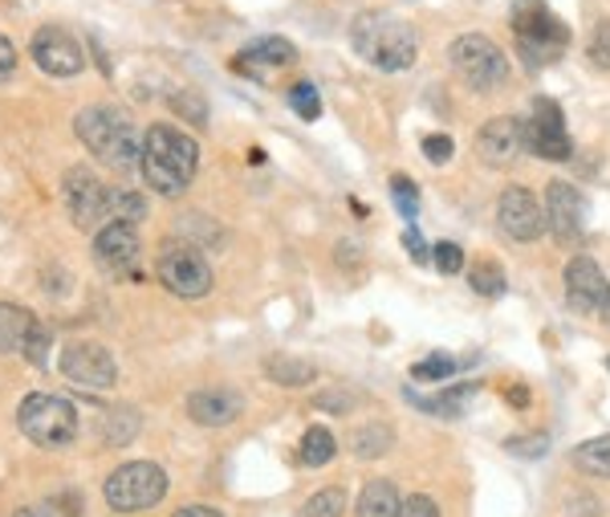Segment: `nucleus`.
<instances>
[{"label": "nucleus", "mask_w": 610, "mask_h": 517, "mask_svg": "<svg viewBox=\"0 0 610 517\" xmlns=\"http://www.w3.org/2000/svg\"><path fill=\"white\" fill-rule=\"evenodd\" d=\"M139 172L155 196H179V192L191 188V179L200 172V143L191 139L188 130L155 123L142 135Z\"/></svg>", "instance_id": "nucleus-1"}, {"label": "nucleus", "mask_w": 610, "mask_h": 517, "mask_svg": "<svg viewBox=\"0 0 610 517\" xmlns=\"http://www.w3.org/2000/svg\"><path fill=\"white\" fill-rule=\"evenodd\" d=\"M73 130H78V139L90 155H95L98 164L115 167V172H139V159H142V139L135 123H130L127 110H118V106H86L78 110L73 118Z\"/></svg>", "instance_id": "nucleus-2"}, {"label": "nucleus", "mask_w": 610, "mask_h": 517, "mask_svg": "<svg viewBox=\"0 0 610 517\" xmlns=\"http://www.w3.org/2000/svg\"><path fill=\"white\" fill-rule=\"evenodd\" d=\"M351 46L363 61L383 74H403L420 58V37L395 12H363L351 25Z\"/></svg>", "instance_id": "nucleus-3"}, {"label": "nucleus", "mask_w": 610, "mask_h": 517, "mask_svg": "<svg viewBox=\"0 0 610 517\" xmlns=\"http://www.w3.org/2000/svg\"><path fill=\"white\" fill-rule=\"evenodd\" d=\"M509 25L516 33V53L525 58L529 70L553 66L570 46V29L545 0H513L509 9Z\"/></svg>", "instance_id": "nucleus-4"}, {"label": "nucleus", "mask_w": 610, "mask_h": 517, "mask_svg": "<svg viewBox=\"0 0 610 517\" xmlns=\"http://www.w3.org/2000/svg\"><path fill=\"white\" fill-rule=\"evenodd\" d=\"M447 66L456 74L460 82L469 86V90H496V86H505L509 78V58L505 49L489 41L484 33H464L456 37L452 46H447Z\"/></svg>", "instance_id": "nucleus-5"}, {"label": "nucleus", "mask_w": 610, "mask_h": 517, "mask_svg": "<svg viewBox=\"0 0 610 517\" xmlns=\"http://www.w3.org/2000/svg\"><path fill=\"white\" fill-rule=\"evenodd\" d=\"M102 494L115 514H139V509L159 506L167 497V472L151 460H130L106 477Z\"/></svg>", "instance_id": "nucleus-6"}, {"label": "nucleus", "mask_w": 610, "mask_h": 517, "mask_svg": "<svg viewBox=\"0 0 610 517\" xmlns=\"http://www.w3.org/2000/svg\"><path fill=\"white\" fill-rule=\"evenodd\" d=\"M155 277L184 302H200L211 294V265L191 241H164L155 257Z\"/></svg>", "instance_id": "nucleus-7"}, {"label": "nucleus", "mask_w": 610, "mask_h": 517, "mask_svg": "<svg viewBox=\"0 0 610 517\" xmlns=\"http://www.w3.org/2000/svg\"><path fill=\"white\" fill-rule=\"evenodd\" d=\"M17 423H21V432L41 448H61L78 436V412H73V403L61 400V396H46V391L29 396V400L17 408Z\"/></svg>", "instance_id": "nucleus-8"}, {"label": "nucleus", "mask_w": 610, "mask_h": 517, "mask_svg": "<svg viewBox=\"0 0 610 517\" xmlns=\"http://www.w3.org/2000/svg\"><path fill=\"white\" fill-rule=\"evenodd\" d=\"M61 201H66V212H70V221L90 233V228H102L110 224V188H106L102 179L90 172V167H70L66 179H61Z\"/></svg>", "instance_id": "nucleus-9"}, {"label": "nucleus", "mask_w": 610, "mask_h": 517, "mask_svg": "<svg viewBox=\"0 0 610 517\" xmlns=\"http://www.w3.org/2000/svg\"><path fill=\"white\" fill-rule=\"evenodd\" d=\"M61 375L70 379L73 388L110 391L118 383V367H115V354L106 351L102 342L78 339L61 351Z\"/></svg>", "instance_id": "nucleus-10"}, {"label": "nucleus", "mask_w": 610, "mask_h": 517, "mask_svg": "<svg viewBox=\"0 0 610 517\" xmlns=\"http://www.w3.org/2000/svg\"><path fill=\"white\" fill-rule=\"evenodd\" d=\"M525 139H529V152L550 159V164H562L570 159L574 143L565 135V118H562V106L553 98H533V110H529V123H525Z\"/></svg>", "instance_id": "nucleus-11"}, {"label": "nucleus", "mask_w": 610, "mask_h": 517, "mask_svg": "<svg viewBox=\"0 0 610 517\" xmlns=\"http://www.w3.org/2000/svg\"><path fill=\"white\" fill-rule=\"evenodd\" d=\"M95 265L106 277H135V270H139V233H135V224L110 221L98 228Z\"/></svg>", "instance_id": "nucleus-12"}, {"label": "nucleus", "mask_w": 610, "mask_h": 517, "mask_svg": "<svg viewBox=\"0 0 610 517\" xmlns=\"http://www.w3.org/2000/svg\"><path fill=\"white\" fill-rule=\"evenodd\" d=\"M529 152V139H525V123L513 115H496L489 118L476 135V155H481L489 167H513L521 155Z\"/></svg>", "instance_id": "nucleus-13"}, {"label": "nucleus", "mask_w": 610, "mask_h": 517, "mask_svg": "<svg viewBox=\"0 0 610 517\" xmlns=\"http://www.w3.org/2000/svg\"><path fill=\"white\" fill-rule=\"evenodd\" d=\"M496 224H501V233L509 241H538L545 233V208H541V201L533 192L513 184L496 201Z\"/></svg>", "instance_id": "nucleus-14"}, {"label": "nucleus", "mask_w": 610, "mask_h": 517, "mask_svg": "<svg viewBox=\"0 0 610 517\" xmlns=\"http://www.w3.org/2000/svg\"><path fill=\"white\" fill-rule=\"evenodd\" d=\"M29 53H33V61L49 74V78H73V74L86 70L82 46H78V41L66 33V29H58V25L37 29Z\"/></svg>", "instance_id": "nucleus-15"}, {"label": "nucleus", "mask_w": 610, "mask_h": 517, "mask_svg": "<svg viewBox=\"0 0 610 517\" xmlns=\"http://www.w3.org/2000/svg\"><path fill=\"white\" fill-rule=\"evenodd\" d=\"M545 224H550V233L558 245H578L582 241V196L578 188H570L565 179H553L545 184Z\"/></svg>", "instance_id": "nucleus-16"}, {"label": "nucleus", "mask_w": 610, "mask_h": 517, "mask_svg": "<svg viewBox=\"0 0 610 517\" xmlns=\"http://www.w3.org/2000/svg\"><path fill=\"white\" fill-rule=\"evenodd\" d=\"M602 294H607V277H602L599 261L574 257L565 265V297L578 314H594L602 306Z\"/></svg>", "instance_id": "nucleus-17"}, {"label": "nucleus", "mask_w": 610, "mask_h": 517, "mask_svg": "<svg viewBox=\"0 0 610 517\" xmlns=\"http://www.w3.org/2000/svg\"><path fill=\"white\" fill-rule=\"evenodd\" d=\"M297 49L285 41V37H260L248 49H240L233 58L236 74H253V78H265V70H277V66H294Z\"/></svg>", "instance_id": "nucleus-18"}, {"label": "nucleus", "mask_w": 610, "mask_h": 517, "mask_svg": "<svg viewBox=\"0 0 610 517\" xmlns=\"http://www.w3.org/2000/svg\"><path fill=\"white\" fill-rule=\"evenodd\" d=\"M188 416L204 428H228L240 416V396L228 388H200L188 396Z\"/></svg>", "instance_id": "nucleus-19"}, {"label": "nucleus", "mask_w": 610, "mask_h": 517, "mask_svg": "<svg viewBox=\"0 0 610 517\" xmlns=\"http://www.w3.org/2000/svg\"><path fill=\"white\" fill-rule=\"evenodd\" d=\"M37 326V318L24 306H12V302H0V354H21L29 330Z\"/></svg>", "instance_id": "nucleus-20"}, {"label": "nucleus", "mask_w": 610, "mask_h": 517, "mask_svg": "<svg viewBox=\"0 0 610 517\" xmlns=\"http://www.w3.org/2000/svg\"><path fill=\"white\" fill-rule=\"evenodd\" d=\"M265 375L273 383H282V388H309L317 379V367L309 359H294V354H273L265 363Z\"/></svg>", "instance_id": "nucleus-21"}, {"label": "nucleus", "mask_w": 610, "mask_h": 517, "mask_svg": "<svg viewBox=\"0 0 610 517\" xmlns=\"http://www.w3.org/2000/svg\"><path fill=\"white\" fill-rule=\"evenodd\" d=\"M472 391L476 388H447L440 391V396H415V391H407V403H415V408H423V412L432 416H447V420H456V416H464V408H469Z\"/></svg>", "instance_id": "nucleus-22"}, {"label": "nucleus", "mask_w": 610, "mask_h": 517, "mask_svg": "<svg viewBox=\"0 0 610 517\" xmlns=\"http://www.w3.org/2000/svg\"><path fill=\"white\" fill-rule=\"evenodd\" d=\"M391 423H383V420H371V423H363V428H354L351 432V452L358 460H378L383 452L391 448Z\"/></svg>", "instance_id": "nucleus-23"}, {"label": "nucleus", "mask_w": 610, "mask_h": 517, "mask_svg": "<svg viewBox=\"0 0 610 517\" xmlns=\"http://www.w3.org/2000/svg\"><path fill=\"white\" fill-rule=\"evenodd\" d=\"M570 460H574L578 472L602 477V481H607L610 477V436H594V440H587V445H578L574 452H570Z\"/></svg>", "instance_id": "nucleus-24"}, {"label": "nucleus", "mask_w": 610, "mask_h": 517, "mask_svg": "<svg viewBox=\"0 0 610 517\" xmlns=\"http://www.w3.org/2000/svg\"><path fill=\"white\" fill-rule=\"evenodd\" d=\"M400 494L391 481H371L358 497V517H395L400 514Z\"/></svg>", "instance_id": "nucleus-25"}, {"label": "nucleus", "mask_w": 610, "mask_h": 517, "mask_svg": "<svg viewBox=\"0 0 610 517\" xmlns=\"http://www.w3.org/2000/svg\"><path fill=\"white\" fill-rule=\"evenodd\" d=\"M102 436L110 448L130 445V440L139 436V412L127 408V403H122V408H110V412H106V423H102Z\"/></svg>", "instance_id": "nucleus-26"}, {"label": "nucleus", "mask_w": 610, "mask_h": 517, "mask_svg": "<svg viewBox=\"0 0 610 517\" xmlns=\"http://www.w3.org/2000/svg\"><path fill=\"white\" fill-rule=\"evenodd\" d=\"M334 436H329V428H322V423H314L309 432L302 436V465L305 469H322V465H329L334 460Z\"/></svg>", "instance_id": "nucleus-27"}, {"label": "nucleus", "mask_w": 610, "mask_h": 517, "mask_svg": "<svg viewBox=\"0 0 610 517\" xmlns=\"http://www.w3.org/2000/svg\"><path fill=\"white\" fill-rule=\"evenodd\" d=\"M342 514H346V489H342V485L317 489V494L297 509V517H342Z\"/></svg>", "instance_id": "nucleus-28"}, {"label": "nucleus", "mask_w": 610, "mask_h": 517, "mask_svg": "<svg viewBox=\"0 0 610 517\" xmlns=\"http://www.w3.org/2000/svg\"><path fill=\"white\" fill-rule=\"evenodd\" d=\"M472 290H476V294H484V297H501L509 290L505 270H501L493 257H484L481 265L472 270Z\"/></svg>", "instance_id": "nucleus-29"}, {"label": "nucleus", "mask_w": 610, "mask_h": 517, "mask_svg": "<svg viewBox=\"0 0 610 517\" xmlns=\"http://www.w3.org/2000/svg\"><path fill=\"white\" fill-rule=\"evenodd\" d=\"M147 216V201L139 192H122V188H110V221H122V224H139Z\"/></svg>", "instance_id": "nucleus-30"}, {"label": "nucleus", "mask_w": 610, "mask_h": 517, "mask_svg": "<svg viewBox=\"0 0 610 517\" xmlns=\"http://www.w3.org/2000/svg\"><path fill=\"white\" fill-rule=\"evenodd\" d=\"M456 359L452 354H427L423 363L411 367V379H420V383H447V379L456 375Z\"/></svg>", "instance_id": "nucleus-31"}, {"label": "nucleus", "mask_w": 610, "mask_h": 517, "mask_svg": "<svg viewBox=\"0 0 610 517\" xmlns=\"http://www.w3.org/2000/svg\"><path fill=\"white\" fill-rule=\"evenodd\" d=\"M171 110H176L179 118H188V123L196 130L208 127V103H204L200 95H188V90H179V95H171Z\"/></svg>", "instance_id": "nucleus-32"}, {"label": "nucleus", "mask_w": 610, "mask_h": 517, "mask_svg": "<svg viewBox=\"0 0 610 517\" xmlns=\"http://www.w3.org/2000/svg\"><path fill=\"white\" fill-rule=\"evenodd\" d=\"M49 347H53V334H49L46 322H37L33 330H29V339H24L21 354L29 359L33 367H46L49 363Z\"/></svg>", "instance_id": "nucleus-33"}, {"label": "nucleus", "mask_w": 610, "mask_h": 517, "mask_svg": "<svg viewBox=\"0 0 610 517\" xmlns=\"http://www.w3.org/2000/svg\"><path fill=\"white\" fill-rule=\"evenodd\" d=\"M289 106H294V115L305 118V123H314V118L322 115V98H317V90L309 82H297L294 90H289Z\"/></svg>", "instance_id": "nucleus-34"}, {"label": "nucleus", "mask_w": 610, "mask_h": 517, "mask_svg": "<svg viewBox=\"0 0 610 517\" xmlns=\"http://www.w3.org/2000/svg\"><path fill=\"white\" fill-rule=\"evenodd\" d=\"M391 196H395V208H400L407 221H415V212H420V188H415L407 176L391 179Z\"/></svg>", "instance_id": "nucleus-35"}, {"label": "nucleus", "mask_w": 610, "mask_h": 517, "mask_svg": "<svg viewBox=\"0 0 610 517\" xmlns=\"http://www.w3.org/2000/svg\"><path fill=\"white\" fill-rule=\"evenodd\" d=\"M505 448L513 452V457L538 460V457H545V448H550V436H545V432H538V436H509Z\"/></svg>", "instance_id": "nucleus-36"}, {"label": "nucleus", "mask_w": 610, "mask_h": 517, "mask_svg": "<svg viewBox=\"0 0 610 517\" xmlns=\"http://www.w3.org/2000/svg\"><path fill=\"white\" fill-rule=\"evenodd\" d=\"M587 53H590V61H594L599 70H610V21H599V25H594V33H590Z\"/></svg>", "instance_id": "nucleus-37"}, {"label": "nucleus", "mask_w": 610, "mask_h": 517, "mask_svg": "<svg viewBox=\"0 0 610 517\" xmlns=\"http://www.w3.org/2000/svg\"><path fill=\"white\" fill-rule=\"evenodd\" d=\"M432 261H435V270L447 273V277H452V273L464 270V248L452 245V241H440V245L432 248Z\"/></svg>", "instance_id": "nucleus-38"}, {"label": "nucleus", "mask_w": 610, "mask_h": 517, "mask_svg": "<svg viewBox=\"0 0 610 517\" xmlns=\"http://www.w3.org/2000/svg\"><path fill=\"white\" fill-rule=\"evenodd\" d=\"M452 152H456V143L447 139V135H427V139H423V155H427L432 164H447Z\"/></svg>", "instance_id": "nucleus-39"}, {"label": "nucleus", "mask_w": 610, "mask_h": 517, "mask_svg": "<svg viewBox=\"0 0 610 517\" xmlns=\"http://www.w3.org/2000/svg\"><path fill=\"white\" fill-rule=\"evenodd\" d=\"M395 517H440V509H435L432 497L415 494V497H407V501H403L400 514H395Z\"/></svg>", "instance_id": "nucleus-40"}, {"label": "nucleus", "mask_w": 610, "mask_h": 517, "mask_svg": "<svg viewBox=\"0 0 610 517\" xmlns=\"http://www.w3.org/2000/svg\"><path fill=\"white\" fill-rule=\"evenodd\" d=\"M12 70H17V49L4 33H0V82H9Z\"/></svg>", "instance_id": "nucleus-41"}, {"label": "nucleus", "mask_w": 610, "mask_h": 517, "mask_svg": "<svg viewBox=\"0 0 610 517\" xmlns=\"http://www.w3.org/2000/svg\"><path fill=\"white\" fill-rule=\"evenodd\" d=\"M314 403L317 408H329V412H346V408H354V396L338 388V396H317Z\"/></svg>", "instance_id": "nucleus-42"}, {"label": "nucleus", "mask_w": 610, "mask_h": 517, "mask_svg": "<svg viewBox=\"0 0 610 517\" xmlns=\"http://www.w3.org/2000/svg\"><path fill=\"white\" fill-rule=\"evenodd\" d=\"M403 248H407V253L415 261H427V257H432V253H427V245H423L420 228H407V233H403Z\"/></svg>", "instance_id": "nucleus-43"}, {"label": "nucleus", "mask_w": 610, "mask_h": 517, "mask_svg": "<svg viewBox=\"0 0 610 517\" xmlns=\"http://www.w3.org/2000/svg\"><path fill=\"white\" fill-rule=\"evenodd\" d=\"M171 517H224V514H216V509H208V506H184V509H176Z\"/></svg>", "instance_id": "nucleus-44"}, {"label": "nucleus", "mask_w": 610, "mask_h": 517, "mask_svg": "<svg viewBox=\"0 0 610 517\" xmlns=\"http://www.w3.org/2000/svg\"><path fill=\"white\" fill-rule=\"evenodd\" d=\"M505 400L513 403V408H529V396H525L521 383H516V388H505Z\"/></svg>", "instance_id": "nucleus-45"}, {"label": "nucleus", "mask_w": 610, "mask_h": 517, "mask_svg": "<svg viewBox=\"0 0 610 517\" xmlns=\"http://www.w3.org/2000/svg\"><path fill=\"white\" fill-rule=\"evenodd\" d=\"M599 314H602V322L610 326V282H607V294H602V306H599Z\"/></svg>", "instance_id": "nucleus-46"}, {"label": "nucleus", "mask_w": 610, "mask_h": 517, "mask_svg": "<svg viewBox=\"0 0 610 517\" xmlns=\"http://www.w3.org/2000/svg\"><path fill=\"white\" fill-rule=\"evenodd\" d=\"M17 517H61V514H49V509H17Z\"/></svg>", "instance_id": "nucleus-47"}, {"label": "nucleus", "mask_w": 610, "mask_h": 517, "mask_svg": "<svg viewBox=\"0 0 610 517\" xmlns=\"http://www.w3.org/2000/svg\"><path fill=\"white\" fill-rule=\"evenodd\" d=\"M607 363H610V359H607Z\"/></svg>", "instance_id": "nucleus-48"}]
</instances>
